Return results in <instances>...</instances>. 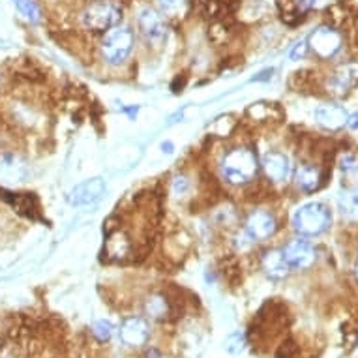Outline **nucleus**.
I'll use <instances>...</instances> for the list:
<instances>
[{
	"instance_id": "nucleus-24",
	"label": "nucleus",
	"mask_w": 358,
	"mask_h": 358,
	"mask_svg": "<svg viewBox=\"0 0 358 358\" xmlns=\"http://www.w3.org/2000/svg\"><path fill=\"white\" fill-rule=\"evenodd\" d=\"M225 347H227V351L231 352H241L242 347H244V338H242L241 334H233L229 340H227Z\"/></svg>"
},
{
	"instance_id": "nucleus-11",
	"label": "nucleus",
	"mask_w": 358,
	"mask_h": 358,
	"mask_svg": "<svg viewBox=\"0 0 358 358\" xmlns=\"http://www.w3.org/2000/svg\"><path fill=\"white\" fill-rule=\"evenodd\" d=\"M29 176V165L24 159L19 156L8 154V156H0V180L10 184L24 182Z\"/></svg>"
},
{
	"instance_id": "nucleus-5",
	"label": "nucleus",
	"mask_w": 358,
	"mask_h": 358,
	"mask_svg": "<svg viewBox=\"0 0 358 358\" xmlns=\"http://www.w3.org/2000/svg\"><path fill=\"white\" fill-rule=\"evenodd\" d=\"M308 45L321 59H332L341 49V34L332 27H319L308 38Z\"/></svg>"
},
{
	"instance_id": "nucleus-17",
	"label": "nucleus",
	"mask_w": 358,
	"mask_h": 358,
	"mask_svg": "<svg viewBox=\"0 0 358 358\" xmlns=\"http://www.w3.org/2000/svg\"><path fill=\"white\" fill-rule=\"evenodd\" d=\"M338 208L347 222H358V192L345 189L338 197Z\"/></svg>"
},
{
	"instance_id": "nucleus-2",
	"label": "nucleus",
	"mask_w": 358,
	"mask_h": 358,
	"mask_svg": "<svg viewBox=\"0 0 358 358\" xmlns=\"http://www.w3.org/2000/svg\"><path fill=\"white\" fill-rule=\"evenodd\" d=\"M332 223V214L323 203H308L300 206L293 216L294 231L302 236H319L329 229Z\"/></svg>"
},
{
	"instance_id": "nucleus-29",
	"label": "nucleus",
	"mask_w": 358,
	"mask_h": 358,
	"mask_svg": "<svg viewBox=\"0 0 358 358\" xmlns=\"http://www.w3.org/2000/svg\"><path fill=\"white\" fill-rule=\"evenodd\" d=\"M355 274H357V280H358V261H357V264H355Z\"/></svg>"
},
{
	"instance_id": "nucleus-4",
	"label": "nucleus",
	"mask_w": 358,
	"mask_h": 358,
	"mask_svg": "<svg viewBox=\"0 0 358 358\" xmlns=\"http://www.w3.org/2000/svg\"><path fill=\"white\" fill-rule=\"evenodd\" d=\"M134 48V34L126 27H113L107 30L106 38L101 41V53L109 64H120L128 59Z\"/></svg>"
},
{
	"instance_id": "nucleus-14",
	"label": "nucleus",
	"mask_w": 358,
	"mask_h": 358,
	"mask_svg": "<svg viewBox=\"0 0 358 358\" xmlns=\"http://www.w3.org/2000/svg\"><path fill=\"white\" fill-rule=\"evenodd\" d=\"M139 27H141L143 34L147 36L148 41L158 43V41H162L165 38L164 21H162L158 13L154 12L152 8H145L139 13Z\"/></svg>"
},
{
	"instance_id": "nucleus-19",
	"label": "nucleus",
	"mask_w": 358,
	"mask_h": 358,
	"mask_svg": "<svg viewBox=\"0 0 358 358\" xmlns=\"http://www.w3.org/2000/svg\"><path fill=\"white\" fill-rule=\"evenodd\" d=\"M12 2L29 21H32V23H38V21H40V10L36 6L34 0H12Z\"/></svg>"
},
{
	"instance_id": "nucleus-20",
	"label": "nucleus",
	"mask_w": 358,
	"mask_h": 358,
	"mask_svg": "<svg viewBox=\"0 0 358 358\" xmlns=\"http://www.w3.org/2000/svg\"><path fill=\"white\" fill-rule=\"evenodd\" d=\"M299 355V347L294 343L293 340H285L282 345L278 347L276 358H296Z\"/></svg>"
},
{
	"instance_id": "nucleus-13",
	"label": "nucleus",
	"mask_w": 358,
	"mask_h": 358,
	"mask_svg": "<svg viewBox=\"0 0 358 358\" xmlns=\"http://www.w3.org/2000/svg\"><path fill=\"white\" fill-rule=\"evenodd\" d=\"M120 338L126 345L141 347L147 343L148 340V324L145 319L131 317L128 321H124L120 327Z\"/></svg>"
},
{
	"instance_id": "nucleus-3",
	"label": "nucleus",
	"mask_w": 358,
	"mask_h": 358,
	"mask_svg": "<svg viewBox=\"0 0 358 358\" xmlns=\"http://www.w3.org/2000/svg\"><path fill=\"white\" fill-rule=\"evenodd\" d=\"M122 10L111 2V0H98L92 2L83 13V23L85 27L94 32H106L120 23Z\"/></svg>"
},
{
	"instance_id": "nucleus-23",
	"label": "nucleus",
	"mask_w": 358,
	"mask_h": 358,
	"mask_svg": "<svg viewBox=\"0 0 358 358\" xmlns=\"http://www.w3.org/2000/svg\"><path fill=\"white\" fill-rule=\"evenodd\" d=\"M308 41H299L296 45H294L293 49H291V53H289V57H291V60H300V59H304L306 53H308Z\"/></svg>"
},
{
	"instance_id": "nucleus-22",
	"label": "nucleus",
	"mask_w": 358,
	"mask_h": 358,
	"mask_svg": "<svg viewBox=\"0 0 358 358\" xmlns=\"http://www.w3.org/2000/svg\"><path fill=\"white\" fill-rule=\"evenodd\" d=\"M184 2H186V0H158L162 12L169 13V15H173V13L178 12V10L184 6Z\"/></svg>"
},
{
	"instance_id": "nucleus-7",
	"label": "nucleus",
	"mask_w": 358,
	"mask_h": 358,
	"mask_svg": "<svg viewBox=\"0 0 358 358\" xmlns=\"http://www.w3.org/2000/svg\"><path fill=\"white\" fill-rule=\"evenodd\" d=\"M283 257L287 261L291 268H299V271H306L310 268L313 261H315V250L308 241L296 238L291 241L283 250Z\"/></svg>"
},
{
	"instance_id": "nucleus-25",
	"label": "nucleus",
	"mask_w": 358,
	"mask_h": 358,
	"mask_svg": "<svg viewBox=\"0 0 358 358\" xmlns=\"http://www.w3.org/2000/svg\"><path fill=\"white\" fill-rule=\"evenodd\" d=\"M341 171H343V173H347V175H351V173H357V171H358L357 159L352 158V156H345V158L341 159Z\"/></svg>"
},
{
	"instance_id": "nucleus-27",
	"label": "nucleus",
	"mask_w": 358,
	"mask_h": 358,
	"mask_svg": "<svg viewBox=\"0 0 358 358\" xmlns=\"http://www.w3.org/2000/svg\"><path fill=\"white\" fill-rule=\"evenodd\" d=\"M347 126L351 129H358V111L352 113L351 117H347Z\"/></svg>"
},
{
	"instance_id": "nucleus-8",
	"label": "nucleus",
	"mask_w": 358,
	"mask_h": 358,
	"mask_svg": "<svg viewBox=\"0 0 358 358\" xmlns=\"http://www.w3.org/2000/svg\"><path fill=\"white\" fill-rule=\"evenodd\" d=\"M358 83V64L351 62V64L340 66L338 70L332 73L329 79V92L334 96H345L349 94L355 85Z\"/></svg>"
},
{
	"instance_id": "nucleus-28",
	"label": "nucleus",
	"mask_w": 358,
	"mask_h": 358,
	"mask_svg": "<svg viewBox=\"0 0 358 358\" xmlns=\"http://www.w3.org/2000/svg\"><path fill=\"white\" fill-rule=\"evenodd\" d=\"M162 148H164V152L171 154V152H173V143H171V141H167V143H162Z\"/></svg>"
},
{
	"instance_id": "nucleus-9",
	"label": "nucleus",
	"mask_w": 358,
	"mask_h": 358,
	"mask_svg": "<svg viewBox=\"0 0 358 358\" xmlns=\"http://www.w3.org/2000/svg\"><path fill=\"white\" fill-rule=\"evenodd\" d=\"M261 165L272 182H285L291 176V159L283 152H266Z\"/></svg>"
},
{
	"instance_id": "nucleus-12",
	"label": "nucleus",
	"mask_w": 358,
	"mask_h": 358,
	"mask_svg": "<svg viewBox=\"0 0 358 358\" xmlns=\"http://www.w3.org/2000/svg\"><path fill=\"white\" fill-rule=\"evenodd\" d=\"M315 120L321 128L336 131V129L343 128L347 124V113L341 106H334V103H324L315 109Z\"/></svg>"
},
{
	"instance_id": "nucleus-16",
	"label": "nucleus",
	"mask_w": 358,
	"mask_h": 358,
	"mask_svg": "<svg viewBox=\"0 0 358 358\" xmlns=\"http://www.w3.org/2000/svg\"><path fill=\"white\" fill-rule=\"evenodd\" d=\"M296 184L304 192H315L324 184V173L317 165L304 164L296 169Z\"/></svg>"
},
{
	"instance_id": "nucleus-1",
	"label": "nucleus",
	"mask_w": 358,
	"mask_h": 358,
	"mask_svg": "<svg viewBox=\"0 0 358 358\" xmlns=\"http://www.w3.org/2000/svg\"><path fill=\"white\" fill-rule=\"evenodd\" d=\"M259 159L255 150L248 147L233 148L225 154L222 162V173L231 184H246L257 176Z\"/></svg>"
},
{
	"instance_id": "nucleus-6",
	"label": "nucleus",
	"mask_w": 358,
	"mask_h": 358,
	"mask_svg": "<svg viewBox=\"0 0 358 358\" xmlns=\"http://www.w3.org/2000/svg\"><path fill=\"white\" fill-rule=\"evenodd\" d=\"M276 233V217L271 212L255 210L246 220V236L252 242H261L271 238Z\"/></svg>"
},
{
	"instance_id": "nucleus-10",
	"label": "nucleus",
	"mask_w": 358,
	"mask_h": 358,
	"mask_svg": "<svg viewBox=\"0 0 358 358\" xmlns=\"http://www.w3.org/2000/svg\"><path fill=\"white\" fill-rule=\"evenodd\" d=\"M106 194V182L101 178H92V180H85L76 189L71 192V203L77 206L94 205L96 201L101 199V195Z\"/></svg>"
},
{
	"instance_id": "nucleus-18",
	"label": "nucleus",
	"mask_w": 358,
	"mask_h": 358,
	"mask_svg": "<svg viewBox=\"0 0 358 358\" xmlns=\"http://www.w3.org/2000/svg\"><path fill=\"white\" fill-rule=\"evenodd\" d=\"M145 310L152 319H165L171 313V304L165 294H152L147 300Z\"/></svg>"
},
{
	"instance_id": "nucleus-26",
	"label": "nucleus",
	"mask_w": 358,
	"mask_h": 358,
	"mask_svg": "<svg viewBox=\"0 0 358 358\" xmlns=\"http://www.w3.org/2000/svg\"><path fill=\"white\" fill-rule=\"evenodd\" d=\"M186 189H188V180H186V178H176V180H175V192H176V194H178V192H180V194H184Z\"/></svg>"
},
{
	"instance_id": "nucleus-15",
	"label": "nucleus",
	"mask_w": 358,
	"mask_h": 358,
	"mask_svg": "<svg viewBox=\"0 0 358 358\" xmlns=\"http://www.w3.org/2000/svg\"><path fill=\"white\" fill-rule=\"evenodd\" d=\"M261 266H263L264 274L272 280H282L289 274V266L285 257H283L282 250H268L264 252L263 259H261Z\"/></svg>"
},
{
	"instance_id": "nucleus-21",
	"label": "nucleus",
	"mask_w": 358,
	"mask_h": 358,
	"mask_svg": "<svg viewBox=\"0 0 358 358\" xmlns=\"http://www.w3.org/2000/svg\"><path fill=\"white\" fill-rule=\"evenodd\" d=\"M92 332H94V336L100 341H107L113 334V324L109 323V321H98V323L94 324Z\"/></svg>"
}]
</instances>
